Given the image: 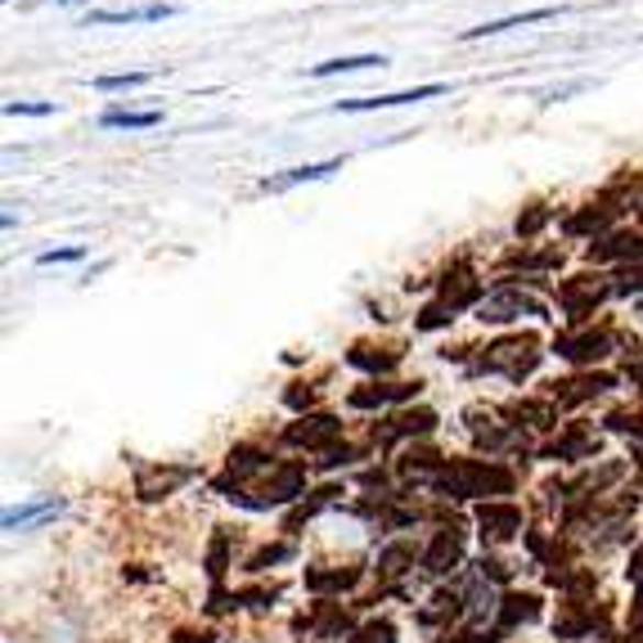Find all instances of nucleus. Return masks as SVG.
<instances>
[{
  "label": "nucleus",
  "instance_id": "4",
  "mask_svg": "<svg viewBox=\"0 0 643 643\" xmlns=\"http://www.w3.org/2000/svg\"><path fill=\"white\" fill-rule=\"evenodd\" d=\"M544 19H558V10H531V14H509V19H495V23L468 27V32H464V41H481V36H495V32H509V27H531V23H544Z\"/></svg>",
  "mask_w": 643,
  "mask_h": 643
},
{
  "label": "nucleus",
  "instance_id": "5",
  "mask_svg": "<svg viewBox=\"0 0 643 643\" xmlns=\"http://www.w3.org/2000/svg\"><path fill=\"white\" fill-rule=\"evenodd\" d=\"M176 10L171 5H144V10H99V14H90L86 19V27L90 23H158V19H171Z\"/></svg>",
  "mask_w": 643,
  "mask_h": 643
},
{
  "label": "nucleus",
  "instance_id": "10",
  "mask_svg": "<svg viewBox=\"0 0 643 643\" xmlns=\"http://www.w3.org/2000/svg\"><path fill=\"white\" fill-rule=\"evenodd\" d=\"M5 113L10 118H49V113H55V104H19V99H14V104H5Z\"/></svg>",
  "mask_w": 643,
  "mask_h": 643
},
{
  "label": "nucleus",
  "instance_id": "7",
  "mask_svg": "<svg viewBox=\"0 0 643 643\" xmlns=\"http://www.w3.org/2000/svg\"><path fill=\"white\" fill-rule=\"evenodd\" d=\"M387 59L383 55H352V59H329V64H315L311 77H333V73H361V68H383Z\"/></svg>",
  "mask_w": 643,
  "mask_h": 643
},
{
  "label": "nucleus",
  "instance_id": "6",
  "mask_svg": "<svg viewBox=\"0 0 643 643\" xmlns=\"http://www.w3.org/2000/svg\"><path fill=\"white\" fill-rule=\"evenodd\" d=\"M104 126H126V131H148V126H158L163 113L158 109H148V113H131V109H109L104 118H99Z\"/></svg>",
  "mask_w": 643,
  "mask_h": 643
},
{
  "label": "nucleus",
  "instance_id": "3",
  "mask_svg": "<svg viewBox=\"0 0 643 643\" xmlns=\"http://www.w3.org/2000/svg\"><path fill=\"white\" fill-rule=\"evenodd\" d=\"M333 171H342V158H329V163H307V167H292V171H284V176H270L262 189H270V193H284V189H292V185H302V180H324V176H333Z\"/></svg>",
  "mask_w": 643,
  "mask_h": 643
},
{
  "label": "nucleus",
  "instance_id": "9",
  "mask_svg": "<svg viewBox=\"0 0 643 643\" xmlns=\"http://www.w3.org/2000/svg\"><path fill=\"white\" fill-rule=\"evenodd\" d=\"M86 257V247H55V253H41L36 262L41 266H64V262H81Z\"/></svg>",
  "mask_w": 643,
  "mask_h": 643
},
{
  "label": "nucleus",
  "instance_id": "1",
  "mask_svg": "<svg viewBox=\"0 0 643 643\" xmlns=\"http://www.w3.org/2000/svg\"><path fill=\"white\" fill-rule=\"evenodd\" d=\"M445 95V86H419V90H396V95H374V99H342L333 104L337 113H369V109H401V104H419V99H436Z\"/></svg>",
  "mask_w": 643,
  "mask_h": 643
},
{
  "label": "nucleus",
  "instance_id": "11",
  "mask_svg": "<svg viewBox=\"0 0 643 643\" xmlns=\"http://www.w3.org/2000/svg\"><path fill=\"white\" fill-rule=\"evenodd\" d=\"M59 5H68V0H59Z\"/></svg>",
  "mask_w": 643,
  "mask_h": 643
},
{
  "label": "nucleus",
  "instance_id": "8",
  "mask_svg": "<svg viewBox=\"0 0 643 643\" xmlns=\"http://www.w3.org/2000/svg\"><path fill=\"white\" fill-rule=\"evenodd\" d=\"M144 81H154V73H118V77H95L99 90H135Z\"/></svg>",
  "mask_w": 643,
  "mask_h": 643
},
{
  "label": "nucleus",
  "instance_id": "2",
  "mask_svg": "<svg viewBox=\"0 0 643 643\" xmlns=\"http://www.w3.org/2000/svg\"><path fill=\"white\" fill-rule=\"evenodd\" d=\"M64 513V500H36V505H19V509H5V531H27L36 522H49V518H59Z\"/></svg>",
  "mask_w": 643,
  "mask_h": 643
}]
</instances>
